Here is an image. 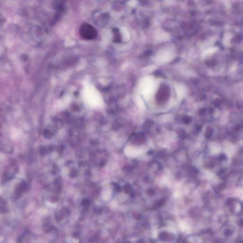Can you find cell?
<instances>
[{
  "instance_id": "3",
  "label": "cell",
  "mask_w": 243,
  "mask_h": 243,
  "mask_svg": "<svg viewBox=\"0 0 243 243\" xmlns=\"http://www.w3.org/2000/svg\"><path fill=\"white\" fill-rule=\"evenodd\" d=\"M29 186L26 182H22L21 183L19 184L15 188L14 192L15 199L19 198L20 195H22V193L24 191H27L29 189Z\"/></svg>"
},
{
  "instance_id": "5",
  "label": "cell",
  "mask_w": 243,
  "mask_h": 243,
  "mask_svg": "<svg viewBox=\"0 0 243 243\" xmlns=\"http://www.w3.org/2000/svg\"><path fill=\"white\" fill-rule=\"evenodd\" d=\"M1 152L6 153H11L13 151V148L11 145H4L1 146Z\"/></svg>"
},
{
  "instance_id": "11",
  "label": "cell",
  "mask_w": 243,
  "mask_h": 243,
  "mask_svg": "<svg viewBox=\"0 0 243 243\" xmlns=\"http://www.w3.org/2000/svg\"><path fill=\"white\" fill-rule=\"evenodd\" d=\"M64 150V148L63 146H60V147H58V152H59V153H60V154L62 153V152H63Z\"/></svg>"
},
{
  "instance_id": "2",
  "label": "cell",
  "mask_w": 243,
  "mask_h": 243,
  "mask_svg": "<svg viewBox=\"0 0 243 243\" xmlns=\"http://www.w3.org/2000/svg\"><path fill=\"white\" fill-rule=\"evenodd\" d=\"M170 88L166 85H161L157 94V100L160 102L166 101L170 95Z\"/></svg>"
},
{
  "instance_id": "9",
  "label": "cell",
  "mask_w": 243,
  "mask_h": 243,
  "mask_svg": "<svg viewBox=\"0 0 243 243\" xmlns=\"http://www.w3.org/2000/svg\"><path fill=\"white\" fill-rule=\"evenodd\" d=\"M81 205L83 206L84 208H85V209H87V208H88L89 206V205H90V201L88 199H84L83 200V201H82V203H81Z\"/></svg>"
},
{
  "instance_id": "8",
  "label": "cell",
  "mask_w": 243,
  "mask_h": 243,
  "mask_svg": "<svg viewBox=\"0 0 243 243\" xmlns=\"http://www.w3.org/2000/svg\"><path fill=\"white\" fill-rule=\"evenodd\" d=\"M47 152H48V150L44 146H41L39 147V153L41 155H45L46 153H47Z\"/></svg>"
},
{
  "instance_id": "7",
  "label": "cell",
  "mask_w": 243,
  "mask_h": 243,
  "mask_svg": "<svg viewBox=\"0 0 243 243\" xmlns=\"http://www.w3.org/2000/svg\"><path fill=\"white\" fill-rule=\"evenodd\" d=\"M43 136L45 137V138L49 139L52 138L53 133H52V132H51V131L49 130L48 129H46L43 132Z\"/></svg>"
},
{
  "instance_id": "10",
  "label": "cell",
  "mask_w": 243,
  "mask_h": 243,
  "mask_svg": "<svg viewBox=\"0 0 243 243\" xmlns=\"http://www.w3.org/2000/svg\"><path fill=\"white\" fill-rule=\"evenodd\" d=\"M77 171L76 170H72L70 171V175H69L71 177L74 178L77 176Z\"/></svg>"
},
{
  "instance_id": "6",
  "label": "cell",
  "mask_w": 243,
  "mask_h": 243,
  "mask_svg": "<svg viewBox=\"0 0 243 243\" xmlns=\"http://www.w3.org/2000/svg\"><path fill=\"white\" fill-rule=\"evenodd\" d=\"M52 121H53V123H54L56 128L58 129H61L63 126V122L58 118H54Z\"/></svg>"
},
{
  "instance_id": "1",
  "label": "cell",
  "mask_w": 243,
  "mask_h": 243,
  "mask_svg": "<svg viewBox=\"0 0 243 243\" xmlns=\"http://www.w3.org/2000/svg\"><path fill=\"white\" fill-rule=\"evenodd\" d=\"M79 34L81 38L86 40H91L96 38L98 32L93 26L84 23L79 29Z\"/></svg>"
},
{
  "instance_id": "4",
  "label": "cell",
  "mask_w": 243,
  "mask_h": 243,
  "mask_svg": "<svg viewBox=\"0 0 243 243\" xmlns=\"http://www.w3.org/2000/svg\"><path fill=\"white\" fill-rule=\"evenodd\" d=\"M68 210L67 209H63L60 210L59 212L57 213V215L56 216V220L57 221L62 220L65 216L68 215Z\"/></svg>"
}]
</instances>
